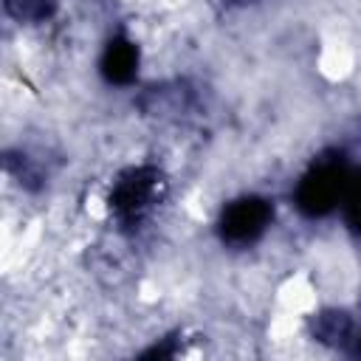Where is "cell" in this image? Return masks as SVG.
I'll return each mask as SVG.
<instances>
[{
	"instance_id": "7a4b0ae2",
	"label": "cell",
	"mask_w": 361,
	"mask_h": 361,
	"mask_svg": "<svg viewBox=\"0 0 361 361\" xmlns=\"http://www.w3.org/2000/svg\"><path fill=\"white\" fill-rule=\"evenodd\" d=\"M271 223V206L262 197H240L223 209L220 217V234L226 243L243 245L257 240L265 226Z\"/></svg>"
},
{
	"instance_id": "6da1fadb",
	"label": "cell",
	"mask_w": 361,
	"mask_h": 361,
	"mask_svg": "<svg viewBox=\"0 0 361 361\" xmlns=\"http://www.w3.org/2000/svg\"><path fill=\"white\" fill-rule=\"evenodd\" d=\"M347 169L341 161H322L316 164L296 186V206L316 217V214H324L330 212L336 203H341V195H344V186H347Z\"/></svg>"
},
{
	"instance_id": "3957f363",
	"label": "cell",
	"mask_w": 361,
	"mask_h": 361,
	"mask_svg": "<svg viewBox=\"0 0 361 361\" xmlns=\"http://www.w3.org/2000/svg\"><path fill=\"white\" fill-rule=\"evenodd\" d=\"M138 71V48L130 42V39H113L107 48H104V56H102V73L116 82V85H124L135 76Z\"/></svg>"
},
{
	"instance_id": "277c9868",
	"label": "cell",
	"mask_w": 361,
	"mask_h": 361,
	"mask_svg": "<svg viewBox=\"0 0 361 361\" xmlns=\"http://www.w3.org/2000/svg\"><path fill=\"white\" fill-rule=\"evenodd\" d=\"M341 203H344V217H347V223L361 234V172H355V175L347 178Z\"/></svg>"
}]
</instances>
